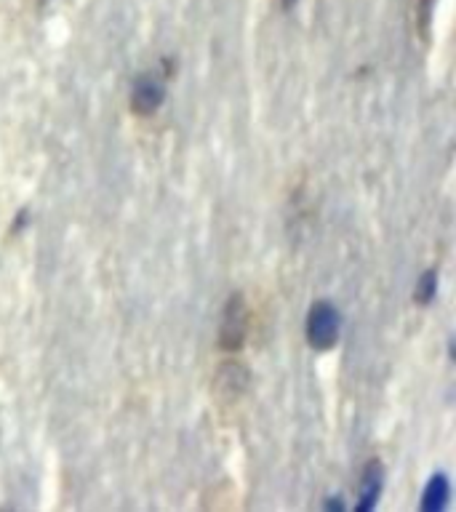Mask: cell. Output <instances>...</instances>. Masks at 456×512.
I'll return each mask as SVG.
<instances>
[{"instance_id":"cell-4","label":"cell","mask_w":456,"mask_h":512,"mask_svg":"<svg viewBox=\"0 0 456 512\" xmlns=\"http://www.w3.org/2000/svg\"><path fill=\"white\" fill-rule=\"evenodd\" d=\"M382 480H384L382 464L368 462L366 472H363V480H360V499L358 504H355V510L366 512L374 507L376 496H379V491H382Z\"/></svg>"},{"instance_id":"cell-6","label":"cell","mask_w":456,"mask_h":512,"mask_svg":"<svg viewBox=\"0 0 456 512\" xmlns=\"http://www.w3.org/2000/svg\"><path fill=\"white\" fill-rule=\"evenodd\" d=\"M435 291H438V275L435 272H424L419 278V286H416V299L422 304H430L435 299Z\"/></svg>"},{"instance_id":"cell-5","label":"cell","mask_w":456,"mask_h":512,"mask_svg":"<svg viewBox=\"0 0 456 512\" xmlns=\"http://www.w3.org/2000/svg\"><path fill=\"white\" fill-rule=\"evenodd\" d=\"M448 502V480L446 475H435V478L427 483V491H424L422 510L427 512H440Z\"/></svg>"},{"instance_id":"cell-1","label":"cell","mask_w":456,"mask_h":512,"mask_svg":"<svg viewBox=\"0 0 456 512\" xmlns=\"http://www.w3.org/2000/svg\"><path fill=\"white\" fill-rule=\"evenodd\" d=\"M307 342L315 350H331L342 334V318L331 302H315L307 312V326H304Z\"/></svg>"},{"instance_id":"cell-3","label":"cell","mask_w":456,"mask_h":512,"mask_svg":"<svg viewBox=\"0 0 456 512\" xmlns=\"http://www.w3.org/2000/svg\"><path fill=\"white\" fill-rule=\"evenodd\" d=\"M163 99H166V80L160 78L158 72H144L134 80V86H131V110L136 115L147 118L152 112H158Z\"/></svg>"},{"instance_id":"cell-2","label":"cell","mask_w":456,"mask_h":512,"mask_svg":"<svg viewBox=\"0 0 456 512\" xmlns=\"http://www.w3.org/2000/svg\"><path fill=\"white\" fill-rule=\"evenodd\" d=\"M248 334V307L243 294H232L222 310L219 323V347L224 352H238L246 344Z\"/></svg>"}]
</instances>
